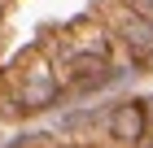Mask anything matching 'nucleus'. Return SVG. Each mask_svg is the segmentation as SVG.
Returning a JSON list of instances; mask_svg holds the SVG:
<instances>
[{
  "instance_id": "7",
  "label": "nucleus",
  "mask_w": 153,
  "mask_h": 148,
  "mask_svg": "<svg viewBox=\"0 0 153 148\" xmlns=\"http://www.w3.org/2000/svg\"><path fill=\"white\" fill-rule=\"evenodd\" d=\"M123 4H127V9H136L140 18H149V22H153V0H123Z\"/></svg>"
},
{
  "instance_id": "6",
  "label": "nucleus",
  "mask_w": 153,
  "mask_h": 148,
  "mask_svg": "<svg viewBox=\"0 0 153 148\" xmlns=\"http://www.w3.org/2000/svg\"><path fill=\"white\" fill-rule=\"evenodd\" d=\"M0 113H18V105H13V91H9V79H4V70H0Z\"/></svg>"
},
{
  "instance_id": "3",
  "label": "nucleus",
  "mask_w": 153,
  "mask_h": 148,
  "mask_svg": "<svg viewBox=\"0 0 153 148\" xmlns=\"http://www.w3.org/2000/svg\"><path fill=\"white\" fill-rule=\"evenodd\" d=\"M61 39H66L70 52L101 57V61H114V52H118V39L109 35V26L101 22L96 13H83V18H74V22H66L61 26Z\"/></svg>"
},
{
  "instance_id": "2",
  "label": "nucleus",
  "mask_w": 153,
  "mask_h": 148,
  "mask_svg": "<svg viewBox=\"0 0 153 148\" xmlns=\"http://www.w3.org/2000/svg\"><path fill=\"white\" fill-rule=\"evenodd\" d=\"M92 13L109 26V35H114L118 44L140 61V66L153 61V22H149V18H140L136 9H127L123 0H96Z\"/></svg>"
},
{
  "instance_id": "5",
  "label": "nucleus",
  "mask_w": 153,
  "mask_h": 148,
  "mask_svg": "<svg viewBox=\"0 0 153 148\" xmlns=\"http://www.w3.org/2000/svg\"><path fill=\"white\" fill-rule=\"evenodd\" d=\"M18 148H66V139H57V135H22Z\"/></svg>"
},
{
  "instance_id": "1",
  "label": "nucleus",
  "mask_w": 153,
  "mask_h": 148,
  "mask_svg": "<svg viewBox=\"0 0 153 148\" xmlns=\"http://www.w3.org/2000/svg\"><path fill=\"white\" fill-rule=\"evenodd\" d=\"M4 79H9V91H13V105H18V113H39L48 105L61 96V83H57V70H53V57H48L39 44L22 48L13 66L4 70Z\"/></svg>"
},
{
  "instance_id": "8",
  "label": "nucleus",
  "mask_w": 153,
  "mask_h": 148,
  "mask_svg": "<svg viewBox=\"0 0 153 148\" xmlns=\"http://www.w3.org/2000/svg\"><path fill=\"white\" fill-rule=\"evenodd\" d=\"M9 4H13V0H0V18H4V13H9Z\"/></svg>"
},
{
  "instance_id": "4",
  "label": "nucleus",
  "mask_w": 153,
  "mask_h": 148,
  "mask_svg": "<svg viewBox=\"0 0 153 148\" xmlns=\"http://www.w3.org/2000/svg\"><path fill=\"white\" fill-rule=\"evenodd\" d=\"M105 131H109V139H114V144H127V148H131V144H140L144 131H149V113H144V105H140V100L118 105L114 113H109Z\"/></svg>"
}]
</instances>
